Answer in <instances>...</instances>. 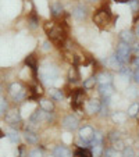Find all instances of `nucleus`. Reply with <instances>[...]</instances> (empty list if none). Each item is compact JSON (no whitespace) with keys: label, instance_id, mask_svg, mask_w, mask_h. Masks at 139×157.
<instances>
[{"label":"nucleus","instance_id":"1","mask_svg":"<svg viewBox=\"0 0 139 157\" xmlns=\"http://www.w3.org/2000/svg\"><path fill=\"white\" fill-rule=\"evenodd\" d=\"M67 32H68V27L67 22L61 21L60 24H56L53 27V29H50L48 32V36L50 39V42H53L56 46L61 48L63 44L65 43V39H67Z\"/></svg>","mask_w":139,"mask_h":157},{"label":"nucleus","instance_id":"2","mask_svg":"<svg viewBox=\"0 0 139 157\" xmlns=\"http://www.w3.org/2000/svg\"><path fill=\"white\" fill-rule=\"evenodd\" d=\"M111 18H113V14H111L110 7L109 6H102L100 9L93 14V22H95L98 27L104 28L111 22Z\"/></svg>","mask_w":139,"mask_h":157},{"label":"nucleus","instance_id":"3","mask_svg":"<svg viewBox=\"0 0 139 157\" xmlns=\"http://www.w3.org/2000/svg\"><path fill=\"white\" fill-rule=\"evenodd\" d=\"M115 57L120 61V64L124 67L125 64L131 61V57H132V46L131 44H127L124 42H120L117 49H115Z\"/></svg>","mask_w":139,"mask_h":157},{"label":"nucleus","instance_id":"4","mask_svg":"<svg viewBox=\"0 0 139 157\" xmlns=\"http://www.w3.org/2000/svg\"><path fill=\"white\" fill-rule=\"evenodd\" d=\"M39 77H41L42 82L46 85H50L57 77H59V70L54 65H43L39 71Z\"/></svg>","mask_w":139,"mask_h":157},{"label":"nucleus","instance_id":"5","mask_svg":"<svg viewBox=\"0 0 139 157\" xmlns=\"http://www.w3.org/2000/svg\"><path fill=\"white\" fill-rule=\"evenodd\" d=\"M85 104V90L81 88L74 89L72 92V98H71V106L74 110L79 111L82 109V106Z\"/></svg>","mask_w":139,"mask_h":157},{"label":"nucleus","instance_id":"6","mask_svg":"<svg viewBox=\"0 0 139 157\" xmlns=\"http://www.w3.org/2000/svg\"><path fill=\"white\" fill-rule=\"evenodd\" d=\"M9 92H10V95H11V98L14 99V101L24 100L25 96H27V90L22 88V85H21L20 82L11 83V85H10V88H9Z\"/></svg>","mask_w":139,"mask_h":157},{"label":"nucleus","instance_id":"7","mask_svg":"<svg viewBox=\"0 0 139 157\" xmlns=\"http://www.w3.org/2000/svg\"><path fill=\"white\" fill-rule=\"evenodd\" d=\"M61 124L65 129L75 131V129H78V127H79V120H78V117L74 116V114H68V116H65L64 118H63Z\"/></svg>","mask_w":139,"mask_h":157},{"label":"nucleus","instance_id":"8","mask_svg":"<svg viewBox=\"0 0 139 157\" xmlns=\"http://www.w3.org/2000/svg\"><path fill=\"white\" fill-rule=\"evenodd\" d=\"M93 135H95V129L91 127V125H85L79 129V139L83 140L85 143H88L91 146V142L93 139Z\"/></svg>","mask_w":139,"mask_h":157},{"label":"nucleus","instance_id":"9","mask_svg":"<svg viewBox=\"0 0 139 157\" xmlns=\"http://www.w3.org/2000/svg\"><path fill=\"white\" fill-rule=\"evenodd\" d=\"M100 107H102V101L96 100V99L88 100V101L85 103V110H86V113L91 114V116L100 113Z\"/></svg>","mask_w":139,"mask_h":157},{"label":"nucleus","instance_id":"10","mask_svg":"<svg viewBox=\"0 0 139 157\" xmlns=\"http://www.w3.org/2000/svg\"><path fill=\"white\" fill-rule=\"evenodd\" d=\"M6 122L11 127H17L21 122V114L18 110H10L9 113L6 114Z\"/></svg>","mask_w":139,"mask_h":157},{"label":"nucleus","instance_id":"11","mask_svg":"<svg viewBox=\"0 0 139 157\" xmlns=\"http://www.w3.org/2000/svg\"><path fill=\"white\" fill-rule=\"evenodd\" d=\"M120 39H121V42H124V43H127V44H133L135 43L136 36H135V33H133L132 31L124 29V31L120 32Z\"/></svg>","mask_w":139,"mask_h":157},{"label":"nucleus","instance_id":"12","mask_svg":"<svg viewBox=\"0 0 139 157\" xmlns=\"http://www.w3.org/2000/svg\"><path fill=\"white\" fill-rule=\"evenodd\" d=\"M53 157H72V151L67 146H56L53 149Z\"/></svg>","mask_w":139,"mask_h":157},{"label":"nucleus","instance_id":"13","mask_svg":"<svg viewBox=\"0 0 139 157\" xmlns=\"http://www.w3.org/2000/svg\"><path fill=\"white\" fill-rule=\"evenodd\" d=\"M86 15H88V10H86V7L83 6V4H78L77 7H74V10H72V17L75 18V20H85Z\"/></svg>","mask_w":139,"mask_h":157},{"label":"nucleus","instance_id":"14","mask_svg":"<svg viewBox=\"0 0 139 157\" xmlns=\"http://www.w3.org/2000/svg\"><path fill=\"white\" fill-rule=\"evenodd\" d=\"M50 11H52L53 17H61V15L64 14V7H63L61 2H59V0L53 2V3L50 4Z\"/></svg>","mask_w":139,"mask_h":157},{"label":"nucleus","instance_id":"15","mask_svg":"<svg viewBox=\"0 0 139 157\" xmlns=\"http://www.w3.org/2000/svg\"><path fill=\"white\" fill-rule=\"evenodd\" d=\"M99 93L102 95V98H111L114 93V86L111 83L107 85H99Z\"/></svg>","mask_w":139,"mask_h":157},{"label":"nucleus","instance_id":"16","mask_svg":"<svg viewBox=\"0 0 139 157\" xmlns=\"http://www.w3.org/2000/svg\"><path fill=\"white\" fill-rule=\"evenodd\" d=\"M96 78H98V83L99 85H107V83H111V74L110 72H106V71H102L99 72L98 75H96Z\"/></svg>","mask_w":139,"mask_h":157},{"label":"nucleus","instance_id":"17","mask_svg":"<svg viewBox=\"0 0 139 157\" xmlns=\"http://www.w3.org/2000/svg\"><path fill=\"white\" fill-rule=\"evenodd\" d=\"M25 64L29 67L31 70H32L33 72V77H38V65H36V57L33 56V54H31V56H28L27 59H25Z\"/></svg>","mask_w":139,"mask_h":157},{"label":"nucleus","instance_id":"18","mask_svg":"<svg viewBox=\"0 0 139 157\" xmlns=\"http://www.w3.org/2000/svg\"><path fill=\"white\" fill-rule=\"evenodd\" d=\"M24 139L27 140L29 145H36V143H38V140H39V138H38V135H36L33 131L25 129L24 131Z\"/></svg>","mask_w":139,"mask_h":157},{"label":"nucleus","instance_id":"19","mask_svg":"<svg viewBox=\"0 0 139 157\" xmlns=\"http://www.w3.org/2000/svg\"><path fill=\"white\" fill-rule=\"evenodd\" d=\"M106 64H107V67H110V68H113V70H118V71L121 70V67H122V65L120 64V61L117 60L115 54H113V56H110L109 59H107Z\"/></svg>","mask_w":139,"mask_h":157},{"label":"nucleus","instance_id":"20","mask_svg":"<svg viewBox=\"0 0 139 157\" xmlns=\"http://www.w3.org/2000/svg\"><path fill=\"white\" fill-rule=\"evenodd\" d=\"M79 78H81V75H79L78 68L75 65H71V68L68 70V81L70 82H77V81H79Z\"/></svg>","mask_w":139,"mask_h":157},{"label":"nucleus","instance_id":"21","mask_svg":"<svg viewBox=\"0 0 139 157\" xmlns=\"http://www.w3.org/2000/svg\"><path fill=\"white\" fill-rule=\"evenodd\" d=\"M39 104H41V109L44 110V111H48V113H52L54 110L53 101H50L49 99H41V100H39Z\"/></svg>","mask_w":139,"mask_h":157},{"label":"nucleus","instance_id":"22","mask_svg":"<svg viewBox=\"0 0 139 157\" xmlns=\"http://www.w3.org/2000/svg\"><path fill=\"white\" fill-rule=\"evenodd\" d=\"M74 157H93L92 150L88 147H78L74 151Z\"/></svg>","mask_w":139,"mask_h":157},{"label":"nucleus","instance_id":"23","mask_svg":"<svg viewBox=\"0 0 139 157\" xmlns=\"http://www.w3.org/2000/svg\"><path fill=\"white\" fill-rule=\"evenodd\" d=\"M127 117L128 116L125 113H122V111H117V113H114L111 116V118H113V121L117 122V124H124L125 120H127Z\"/></svg>","mask_w":139,"mask_h":157},{"label":"nucleus","instance_id":"24","mask_svg":"<svg viewBox=\"0 0 139 157\" xmlns=\"http://www.w3.org/2000/svg\"><path fill=\"white\" fill-rule=\"evenodd\" d=\"M49 93H50L52 99H53V100H56V101H61L63 98H64V95H63V90H60V89L52 88L50 90H49Z\"/></svg>","mask_w":139,"mask_h":157},{"label":"nucleus","instance_id":"25","mask_svg":"<svg viewBox=\"0 0 139 157\" xmlns=\"http://www.w3.org/2000/svg\"><path fill=\"white\" fill-rule=\"evenodd\" d=\"M96 83H98V78H96V75H93V77H89L88 79L83 81V89H92V88H95Z\"/></svg>","mask_w":139,"mask_h":157},{"label":"nucleus","instance_id":"26","mask_svg":"<svg viewBox=\"0 0 139 157\" xmlns=\"http://www.w3.org/2000/svg\"><path fill=\"white\" fill-rule=\"evenodd\" d=\"M103 143H98V145H92V154H93V157H102V154H103Z\"/></svg>","mask_w":139,"mask_h":157},{"label":"nucleus","instance_id":"27","mask_svg":"<svg viewBox=\"0 0 139 157\" xmlns=\"http://www.w3.org/2000/svg\"><path fill=\"white\" fill-rule=\"evenodd\" d=\"M138 111H139V104L138 103H133V104H131L129 109H128L127 116L131 117V118H135V117L138 116Z\"/></svg>","mask_w":139,"mask_h":157},{"label":"nucleus","instance_id":"28","mask_svg":"<svg viewBox=\"0 0 139 157\" xmlns=\"http://www.w3.org/2000/svg\"><path fill=\"white\" fill-rule=\"evenodd\" d=\"M103 135H102L100 131H95V135H93V139L91 142V146L92 145H98V143H103Z\"/></svg>","mask_w":139,"mask_h":157},{"label":"nucleus","instance_id":"29","mask_svg":"<svg viewBox=\"0 0 139 157\" xmlns=\"http://www.w3.org/2000/svg\"><path fill=\"white\" fill-rule=\"evenodd\" d=\"M121 156L122 157H136V154H135V150L131 146H125L124 150L121 151Z\"/></svg>","mask_w":139,"mask_h":157},{"label":"nucleus","instance_id":"30","mask_svg":"<svg viewBox=\"0 0 139 157\" xmlns=\"http://www.w3.org/2000/svg\"><path fill=\"white\" fill-rule=\"evenodd\" d=\"M7 136H9V139H10V142L11 143H18L20 142V135H18V132L17 131H10L9 133H7Z\"/></svg>","mask_w":139,"mask_h":157},{"label":"nucleus","instance_id":"31","mask_svg":"<svg viewBox=\"0 0 139 157\" xmlns=\"http://www.w3.org/2000/svg\"><path fill=\"white\" fill-rule=\"evenodd\" d=\"M38 17H36L35 13H32V14L29 15V27L32 28V29H35V28H38Z\"/></svg>","mask_w":139,"mask_h":157},{"label":"nucleus","instance_id":"32","mask_svg":"<svg viewBox=\"0 0 139 157\" xmlns=\"http://www.w3.org/2000/svg\"><path fill=\"white\" fill-rule=\"evenodd\" d=\"M129 6L132 10L133 14H138L139 13V0H129Z\"/></svg>","mask_w":139,"mask_h":157},{"label":"nucleus","instance_id":"33","mask_svg":"<svg viewBox=\"0 0 139 157\" xmlns=\"http://www.w3.org/2000/svg\"><path fill=\"white\" fill-rule=\"evenodd\" d=\"M115 154H117V151H115L113 147H106L103 150V154H102V156L103 157H115Z\"/></svg>","mask_w":139,"mask_h":157},{"label":"nucleus","instance_id":"34","mask_svg":"<svg viewBox=\"0 0 139 157\" xmlns=\"http://www.w3.org/2000/svg\"><path fill=\"white\" fill-rule=\"evenodd\" d=\"M7 110V101L3 98H0V116H3Z\"/></svg>","mask_w":139,"mask_h":157},{"label":"nucleus","instance_id":"35","mask_svg":"<svg viewBox=\"0 0 139 157\" xmlns=\"http://www.w3.org/2000/svg\"><path fill=\"white\" fill-rule=\"evenodd\" d=\"M28 157H43V154H42V150L33 149V150H31L29 153H28Z\"/></svg>","mask_w":139,"mask_h":157},{"label":"nucleus","instance_id":"36","mask_svg":"<svg viewBox=\"0 0 139 157\" xmlns=\"http://www.w3.org/2000/svg\"><path fill=\"white\" fill-rule=\"evenodd\" d=\"M132 78H133V81H135V83H136V85H139V68H136L135 71H133Z\"/></svg>","mask_w":139,"mask_h":157},{"label":"nucleus","instance_id":"37","mask_svg":"<svg viewBox=\"0 0 139 157\" xmlns=\"http://www.w3.org/2000/svg\"><path fill=\"white\" fill-rule=\"evenodd\" d=\"M131 63H132V65L135 67V68H139V56H135L132 60H131Z\"/></svg>","mask_w":139,"mask_h":157},{"label":"nucleus","instance_id":"38","mask_svg":"<svg viewBox=\"0 0 139 157\" xmlns=\"http://www.w3.org/2000/svg\"><path fill=\"white\" fill-rule=\"evenodd\" d=\"M50 48H52V43H50V40H48V42H44L43 43V46H42V49H43L44 52H48V50H50Z\"/></svg>","mask_w":139,"mask_h":157},{"label":"nucleus","instance_id":"39","mask_svg":"<svg viewBox=\"0 0 139 157\" xmlns=\"http://www.w3.org/2000/svg\"><path fill=\"white\" fill-rule=\"evenodd\" d=\"M135 36L139 39V25H136L135 27Z\"/></svg>","mask_w":139,"mask_h":157},{"label":"nucleus","instance_id":"40","mask_svg":"<svg viewBox=\"0 0 139 157\" xmlns=\"http://www.w3.org/2000/svg\"><path fill=\"white\" fill-rule=\"evenodd\" d=\"M117 3H129V0H114Z\"/></svg>","mask_w":139,"mask_h":157},{"label":"nucleus","instance_id":"41","mask_svg":"<svg viewBox=\"0 0 139 157\" xmlns=\"http://www.w3.org/2000/svg\"><path fill=\"white\" fill-rule=\"evenodd\" d=\"M3 136H4V132H3L2 129H0V138H3Z\"/></svg>","mask_w":139,"mask_h":157},{"label":"nucleus","instance_id":"42","mask_svg":"<svg viewBox=\"0 0 139 157\" xmlns=\"http://www.w3.org/2000/svg\"><path fill=\"white\" fill-rule=\"evenodd\" d=\"M136 118H138V124H139V111H138V116H136Z\"/></svg>","mask_w":139,"mask_h":157},{"label":"nucleus","instance_id":"43","mask_svg":"<svg viewBox=\"0 0 139 157\" xmlns=\"http://www.w3.org/2000/svg\"><path fill=\"white\" fill-rule=\"evenodd\" d=\"M89 2H93V3H95V2H98V0H89Z\"/></svg>","mask_w":139,"mask_h":157},{"label":"nucleus","instance_id":"44","mask_svg":"<svg viewBox=\"0 0 139 157\" xmlns=\"http://www.w3.org/2000/svg\"><path fill=\"white\" fill-rule=\"evenodd\" d=\"M0 90H2V86H0Z\"/></svg>","mask_w":139,"mask_h":157},{"label":"nucleus","instance_id":"45","mask_svg":"<svg viewBox=\"0 0 139 157\" xmlns=\"http://www.w3.org/2000/svg\"><path fill=\"white\" fill-rule=\"evenodd\" d=\"M136 157H139V154H138V156H136Z\"/></svg>","mask_w":139,"mask_h":157},{"label":"nucleus","instance_id":"46","mask_svg":"<svg viewBox=\"0 0 139 157\" xmlns=\"http://www.w3.org/2000/svg\"><path fill=\"white\" fill-rule=\"evenodd\" d=\"M138 95H139V92H138Z\"/></svg>","mask_w":139,"mask_h":157}]
</instances>
